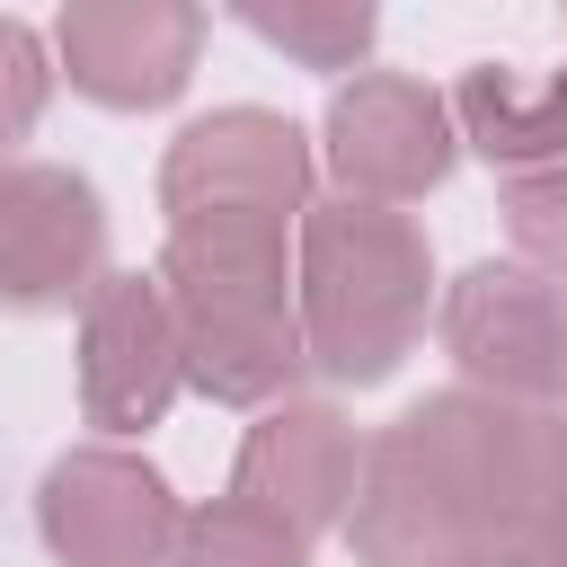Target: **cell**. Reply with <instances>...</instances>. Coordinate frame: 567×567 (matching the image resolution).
<instances>
[{
	"mask_svg": "<svg viewBox=\"0 0 567 567\" xmlns=\"http://www.w3.org/2000/svg\"><path fill=\"white\" fill-rule=\"evenodd\" d=\"M319 151H328V177L354 195V204H416L452 177L461 159V133H452V97L416 71H354L337 80L328 97V124H319Z\"/></svg>",
	"mask_w": 567,
	"mask_h": 567,
	"instance_id": "5b68a950",
	"label": "cell"
},
{
	"mask_svg": "<svg viewBox=\"0 0 567 567\" xmlns=\"http://www.w3.org/2000/svg\"><path fill=\"white\" fill-rule=\"evenodd\" d=\"M44 97H53V53H44V35L27 18L0 9V159H18V142L44 115Z\"/></svg>",
	"mask_w": 567,
	"mask_h": 567,
	"instance_id": "2e32d148",
	"label": "cell"
},
{
	"mask_svg": "<svg viewBox=\"0 0 567 567\" xmlns=\"http://www.w3.org/2000/svg\"><path fill=\"white\" fill-rule=\"evenodd\" d=\"M310 177H319V151L292 115L275 106H221V115H195L168 159H159V213L168 230H266V239H292L301 213H310Z\"/></svg>",
	"mask_w": 567,
	"mask_h": 567,
	"instance_id": "277c9868",
	"label": "cell"
},
{
	"mask_svg": "<svg viewBox=\"0 0 567 567\" xmlns=\"http://www.w3.org/2000/svg\"><path fill=\"white\" fill-rule=\"evenodd\" d=\"M558 416H567V292H558Z\"/></svg>",
	"mask_w": 567,
	"mask_h": 567,
	"instance_id": "d6986e66",
	"label": "cell"
},
{
	"mask_svg": "<svg viewBox=\"0 0 567 567\" xmlns=\"http://www.w3.org/2000/svg\"><path fill=\"white\" fill-rule=\"evenodd\" d=\"M239 27L275 53H292L301 71H354L381 35V18L363 0H239Z\"/></svg>",
	"mask_w": 567,
	"mask_h": 567,
	"instance_id": "4fadbf2b",
	"label": "cell"
},
{
	"mask_svg": "<svg viewBox=\"0 0 567 567\" xmlns=\"http://www.w3.org/2000/svg\"><path fill=\"white\" fill-rule=\"evenodd\" d=\"M434 328H443V354L461 363V390L558 408V284H540L532 266L478 257L470 275L443 284Z\"/></svg>",
	"mask_w": 567,
	"mask_h": 567,
	"instance_id": "52a82bcc",
	"label": "cell"
},
{
	"mask_svg": "<svg viewBox=\"0 0 567 567\" xmlns=\"http://www.w3.org/2000/svg\"><path fill=\"white\" fill-rule=\"evenodd\" d=\"M505 239H514V266H532L540 284L567 292V168L505 186Z\"/></svg>",
	"mask_w": 567,
	"mask_h": 567,
	"instance_id": "9a60e30c",
	"label": "cell"
},
{
	"mask_svg": "<svg viewBox=\"0 0 567 567\" xmlns=\"http://www.w3.org/2000/svg\"><path fill=\"white\" fill-rule=\"evenodd\" d=\"M540 549H549V567H567V496H558V514L540 523Z\"/></svg>",
	"mask_w": 567,
	"mask_h": 567,
	"instance_id": "ac0fdd59",
	"label": "cell"
},
{
	"mask_svg": "<svg viewBox=\"0 0 567 567\" xmlns=\"http://www.w3.org/2000/svg\"><path fill=\"white\" fill-rule=\"evenodd\" d=\"M106 275V204L62 159H0V310H80Z\"/></svg>",
	"mask_w": 567,
	"mask_h": 567,
	"instance_id": "ba28073f",
	"label": "cell"
},
{
	"mask_svg": "<svg viewBox=\"0 0 567 567\" xmlns=\"http://www.w3.org/2000/svg\"><path fill=\"white\" fill-rule=\"evenodd\" d=\"M35 523H44V549L62 567H168L177 532H186V505L168 496V478L142 452L80 443L44 470Z\"/></svg>",
	"mask_w": 567,
	"mask_h": 567,
	"instance_id": "8992f818",
	"label": "cell"
},
{
	"mask_svg": "<svg viewBox=\"0 0 567 567\" xmlns=\"http://www.w3.org/2000/svg\"><path fill=\"white\" fill-rule=\"evenodd\" d=\"M443 97H452V133H461L487 168H505V186L567 168V62H558V71L470 62Z\"/></svg>",
	"mask_w": 567,
	"mask_h": 567,
	"instance_id": "7c38bea8",
	"label": "cell"
},
{
	"mask_svg": "<svg viewBox=\"0 0 567 567\" xmlns=\"http://www.w3.org/2000/svg\"><path fill=\"white\" fill-rule=\"evenodd\" d=\"M204 53V9L186 0H71L53 18V62L71 71L80 97L115 115H151L195 80Z\"/></svg>",
	"mask_w": 567,
	"mask_h": 567,
	"instance_id": "30bf717a",
	"label": "cell"
},
{
	"mask_svg": "<svg viewBox=\"0 0 567 567\" xmlns=\"http://www.w3.org/2000/svg\"><path fill=\"white\" fill-rule=\"evenodd\" d=\"M168 567H310V540H301L292 523L257 514L248 496H213V505L186 514Z\"/></svg>",
	"mask_w": 567,
	"mask_h": 567,
	"instance_id": "5bb4252c",
	"label": "cell"
},
{
	"mask_svg": "<svg viewBox=\"0 0 567 567\" xmlns=\"http://www.w3.org/2000/svg\"><path fill=\"white\" fill-rule=\"evenodd\" d=\"M470 567H549V549H540V540H496V549H478Z\"/></svg>",
	"mask_w": 567,
	"mask_h": 567,
	"instance_id": "e0dca14e",
	"label": "cell"
},
{
	"mask_svg": "<svg viewBox=\"0 0 567 567\" xmlns=\"http://www.w3.org/2000/svg\"><path fill=\"white\" fill-rule=\"evenodd\" d=\"M354 478H363L354 425H346L328 399H275V408H257V425H248V443H239L230 496H248L257 514H275V523H292L301 540H319V532L346 523Z\"/></svg>",
	"mask_w": 567,
	"mask_h": 567,
	"instance_id": "8fae6325",
	"label": "cell"
},
{
	"mask_svg": "<svg viewBox=\"0 0 567 567\" xmlns=\"http://www.w3.org/2000/svg\"><path fill=\"white\" fill-rule=\"evenodd\" d=\"M567 496V416L487 390H434L363 443L346 540L363 567H470L496 540H540Z\"/></svg>",
	"mask_w": 567,
	"mask_h": 567,
	"instance_id": "6da1fadb",
	"label": "cell"
},
{
	"mask_svg": "<svg viewBox=\"0 0 567 567\" xmlns=\"http://www.w3.org/2000/svg\"><path fill=\"white\" fill-rule=\"evenodd\" d=\"M151 284L168 292L186 390L221 408H275L310 372L292 310V239L266 230H168Z\"/></svg>",
	"mask_w": 567,
	"mask_h": 567,
	"instance_id": "3957f363",
	"label": "cell"
},
{
	"mask_svg": "<svg viewBox=\"0 0 567 567\" xmlns=\"http://www.w3.org/2000/svg\"><path fill=\"white\" fill-rule=\"evenodd\" d=\"M186 390V354H177V319H168V292L124 266V275H97L89 301H80V416L124 443V434H151Z\"/></svg>",
	"mask_w": 567,
	"mask_h": 567,
	"instance_id": "9c48e42d",
	"label": "cell"
},
{
	"mask_svg": "<svg viewBox=\"0 0 567 567\" xmlns=\"http://www.w3.org/2000/svg\"><path fill=\"white\" fill-rule=\"evenodd\" d=\"M292 310H301V354L337 390L390 381L425 319H434V257L425 230L390 204H310L292 230Z\"/></svg>",
	"mask_w": 567,
	"mask_h": 567,
	"instance_id": "7a4b0ae2",
	"label": "cell"
}]
</instances>
